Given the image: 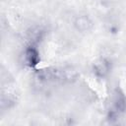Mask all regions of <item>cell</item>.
<instances>
[{
    "instance_id": "1",
    "label": "cell",
    "mask_w": 126,
    "mask_h": 126,
    "mask_svg": "<svg viewBox=\"0 0 126 126\" xmlns=\"http://www.w3.org/2000/svg\"><path fill=\"white\" fill-rule=\"evenodd\" d=\"M76 26L80 31H87L91 27V22L87 17H81L77 20Z\"/></svg>"
}]
</instances>
